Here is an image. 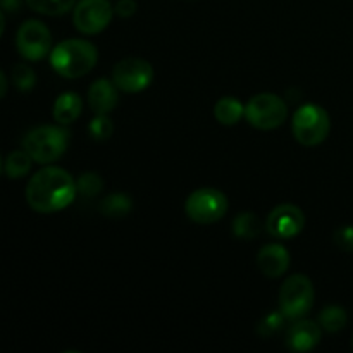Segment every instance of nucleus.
<instances>
[{"label":"nucleus","instance_id":"nucleus-1","mask_svg":"<svg viewBox=\"0 0 353 353\" xmlns=\"http://www.w3.org/2000/svg\"><path fill=\"white\" fill-rule=\"evenodd\" d=\"M78 195L76 179L71 172L57 165H47L31 176L26 186V202L40 214H52L65 209Z\"/></svg>","mask_w":353,"mask_h":353},{"label":"nucleus","instance_id":"nucleus-2","mask_svg":"<svg viewBox=\"0 0 353 353\" xmlns=\"http://www.w3.org/2000/svg\"><path fill=\"white\" fill-rule=\"evenodd\" d=\"M99 61L95 45L81 38H69L61 41L50 50V65L59 76L76 79L86 76Z\"/></svg>","mask_w":353,"mask_h":353},{"label":"nucleus","instance_id":"nucleus-3","mask_svg":"<svg viewBox=\"0 0 353 353\" xmlns=\"http://www.w3.org/2000/svg\"><path fill=\"white\" fill-rule=\"evenodd\" d=\"M69 145V131L61 126L33 128L23 138V148L38 164H52L65 154Z\"/></svg>","mask_w":353,"mask_h":353},{"label":"nucleus","instance_id":"nucleus-4","mask_svg":"<svg viewBox=\"0 0 353 353\" xmlns=\"http://www.w3.org/2000/svg\"><path fill=\"white\" fill-rule=\"evenodd\" d=\"M292 131L302 147H317L331 131L330 114L317 103H303L293 114Z\"/></svg>","mask_w":353,"mask_h":353},{"label":"nucleus","instance_id":"nucleus-5","mask_svg":"<svg viewBox=\"0 0 353 353\" xmlns=\"http://www.w3.org/2000/svg\"><path fill=\"white\" fill-rule=\"evenodd\" d=\"M316 300V290L305 274H293L283 283L279 290V310L288 321L305 317L312 310Z\"/></svg>","mask_w":353,"mask_h":353},{"label":"nucleus","instance_id":"nucleus-6","mask_svg":"<svg viewBox=\"0 0 353 353\" xmlns=\"http://www.w3.org/2000/svg\"><path fill=\"white\" fill-rule=\"evenodd\" d=\"M288 117V105L274 93H259L245 105V119L261 131H271L281 126Z\"/></svg>","mask_w":353,"mask_h":353},{"label":"nucleus","instance_id":"nucleus-7","mask_svg":"<svg viewBox=\"0 0 353 353\" xmlns=\"http://www.w3.org/2000/svg\"><path fill=\"white\" fill-rule=\"evenodd\" d=\"M230 209L228 196L221 190L199 188L190 193L185 202V212L190 221L196 224H214L223 219Z\"/></svg>","mask_w":353,"mask_h":353},{"label":"nucleus","instance_id":"nucleus-8","mask_svg":"<svg viewBox=\"0 0 353 353\" xmlns=\"http://www.w3.org/2000/svg\"><path fill=\"white\" fill-rule=\"evenodd\" d=\"M112 81L124 93H141L154 81V68L140 57H128L112 69Z\"/></svg>","mask_w":353,"mask_h":353},{"label":"nucleus","instance_id":"nucleus-9","mask_svg":"<svg viewBox=\"0 0 353 353\" xmlns=\"http://www.w3.org/2000/svg\"><path fill=\"white\" fill-rule=\"evenodd\" d=\"M16 47L26 61H40L52 50L50 30L38 19L26 21L17 30Z\"/></svg>","mask_w":353,"mask_h":353},{"label":"nucleus","instance_id":"nucleus-10","mask_svg":"<svg viewBox=\"0 0 353 353\" xmlns=\"http://www.w3.org/2000/svg\"><path fill=\"white\" fill-rule=\"evenodd\" d=\"M114 16L109 0H79L74 6L72 23L83 34H97L105 30Z\"/></svg>","mask_w":353,"mask_h":353},{"label":"nucleus","instance_id":"nucleus-11","mask_svg":"<svg viewBox=\"0 0 353 353\" xmlns=\"http://www.w3.org/2000/svg\"><path fill=\"white\" fill-rule=\"evenodd\" d=\"M303 228H305V214L293 203H281L274 207L265 219V230L278 240L296 236L302 233Z\"/></svg>","mask_w":353,"mask_h":353},{"label":"nucleus","instance_id":"nucleus-12","mask_svg":"<svg viewBox=\"0 0 353 353\" xmlns=\"http://www.w3.org/2000/svg\"><path fill=\"white\" fill-rule=\"evenodd\" d=\"M323 327L310 319H296L286 334V347L293 352H309L319 345Z\"/></svg>","mask_w":353,"mask_h":353},{"label":"nucleus","instance_id":"nucleus-13","mask_svg":"<svg viewBox=\"0 0 353 353\" xmlns=\"http://www.w3.org/2000/svg\"><path fill=\"white\" fill-rule=\"evenodd\" d=\"M257 268L268 278H279L290 268V252L281 243H269L257 255Z\"/></svg>","mask_w":353,"mask_h":353},{"label":"nucleus","instance_id":"nucleus-14","mask_svg":"<svg viewBox=\"0 0 353 353\" xmlns=\"http://www.w3.org/2000/svg\"><path fill=\"white\" fill-rule=\"evenodd\" d=\"M88 105L95 114H109L119 102V88L107 78H99L88 88Z\"/></svg>","mask_w":353,"mask_h":353},{"label":"nucleus","instance_id":"nucleus-15","mask_svg":"<svg viewBox=\"0 0 353 353\" xmlns=\"http://www.w3.org/2000/svg\"><path fill=\"white\" fill-rule=\"evenodd\" d=\"M54 119L62 126L72 124L83 112V100L78 93L65 92L55 99L54 103Z\"/></svg>","mask_w":353,"mask_h":353},{"label":"nucleus","instance_id":"nucleus-16","mask_svg":"<svg viewBox=\"0 0 353 353\" xmlns=\"http://www.w3.org/2000/svg\"><path fill=\"white\" fill-rule=\"evenodd\" d=\"M214 117L224 126H234L245 117V105L234 97H223L214 105Z\"/></svg>","mask_w":353,"mask_h":353},{"label":"nucleus","instance_id":"nucleus-17","mask_svg":"<svg viewBox=\"0 0 353 353\" xmlns=\"http://www.w3.org/2000/svg\"><path fill=\"white\" fill-rule=\"evenodd\" d=\"M133 209V200L126 193H112L99 203V212L109 219H123Z\"/></svg>","mask_w":353,"mask_h":353},{"label":"nucleus","instance_id":"nucleus-18","mask_svg":"<svg viewBox=\"0 0 353 353\" xmlns=\"http://www.w3.org/2000/svg\"><path fill=\"white\" fill-rule=\"evenodd\" d=\"M234 236L241 240H255L262 231V223L254 212H240L231 223Z\"/></svg>","mask_w":353,"mask_h":353},{"label":"nucleus","instance_id":"nucleus-19","mask_svg":"<svg viewBox=\"0 0 353 353\" xmlns=\"http://www.w3.org/2000/svg\"><path fill=\"white\" fill-rule=\"evenodd\" d=\"M319 326L323 327L327 333H338V331L343 330L348 323L347 310L343 307L338 305H330L326 309L321 310L319 319H317Z\"/></svg>","mask_w":353,"mask_h":353},{"label":"nucleus","instance_id":"nucleus-20","mask_svg":"<svg viewBox=\"0 0 353 353\" xmlns=\"http://www.w3.org/2000/svg\"><path fill=\"white\" fill-rule=\"evenodd\" d=\"M33 162L34 161L31 159V155L23 148V150H16L12 152V154H9V157L6 159L3 169H6V174L9 176L10 179H19L30 172Z\"/></svg>","mask_w":353,"mask_h":353},{"label":"nucleus","instance_id":"nucleus-21","mask_svg":"<svg viewBox=\"0 0 353 353\" xmlns=\"http://www.w3.org/2000/svg\"><path fill=\"white\" fill-rule=\"evenodd\" d=\"M30 9L43 16H64L74 9L76 0H26Z\"/></svg>","mask_w":353,"mask_h":353},{"label":"nucleus","instance_id":"nucleus-22","mask_svg":"<svg viewBox=\"0 0 353 353\" xmlns=\"http://www.w3.org/2000/svg\"><path fill=\"white\" fill-rule=\"evenodd\" d=\"M76 188L78 193L85 199H93V196L100 195V192L103 190V179L99 172L86 171L76 179Z\"/></svg>","mask_w":353,"mask_h":353},{"label":"nucleus","instance_id":"nucleus-23","mask_svg":"<svg viewBox=\"0 0 353 353\" xmlns=\"http://www.w3.org/2000/svg\"><path fill=\"white\" fill-rule=\"evenodd\" d=\"M114 124L107 114H95L88 124V134L95 141H105L112 137Z\"/></svg>","mask_w":353,"mask_h":353},{"label":"nucleus","instance_id":"nucleus-24","mask_svg":"<svg viewBox=\"0 0 353 353\" xmlns=\"http://www.w3.org/2000/svg\"><path fill=\"white\" fill-rule=\"evenodd\" d=\"M12 81L19 92L28 93L34 88V85H37V74H34V71L31 65L21 62V64L14 65Z\"/></svg>","mask_w":353,"mask_h":353},{"label":"nucleus","instance_id":"nucleus-25","mask_svg":"<svg viewBox=\"0 0 353 353\" xmlns=\"http://www.w3.org/2000/svg\"><path fill=\"white\" fill-rule=\"evenodd\" d=\"M285 321L286 317L283 316L281 310L268 314V316L262 317V321L259 323V333H261L262 336H271V334L278 333V331L285 326Z\"/></svg>","mask_w":353,"mask_h":353},{"label":"nucleus","instance_id":"nucleus-26","mask_svg":"<svg viewBox=\"0 0 353 353\" xmlns=\"http://www.w3.org/2000/svg\"><path fill=\"white\" fill-rule=\"evenodd\" d=\"M333 241L340 250L353 252V226H341L334 231Z\"/></svg>","mask_w":353,"mask_h":353},{"label":"nucleus","instance_id":"nucleus-27","mask_svg":"<svg viewBox=\"0 0 353 353\" xmlns=\"http://www.w3.org/2000/svg\"><path fill=\"white\" fill-rule=\"evenodd\" d=\"M138 6L134 0H117L116 7H114V12L119 17H131L137 12Z\"/></svg>","mask_w":353,"mask_h":353},{"label":"nucleus","instance_id":"nucleus-28","mask_svg":"<svg viewBox=\"0 0 353 353\" xmlns=\"http://www.w3.org/2000/svg\"><path fill=\"white\" fill-rule=\"evenodd\" d=\"M0 7L6 9L7 12H16L21 7V0H0Z\"/></svg>","mask_w":353,"mask_h":353},{"label":"nucleus","instance_id":"nucleus-29","mask_svg":"<svg viewBox=\"0 0 353 353\" xmlns=\"http://www.w3.org/2000/svg\"><path fill=\"white\" fill-rule=\"evenodd\" d=\"M7 93V78L2 71H0V99H3Z\"/></svg>","mask_w":353,"mask_h":353},{"label":"nucleus","instance_id":"nucleus-30","mask_svg":"<svg viewBox=\"0 0 353 353\" xmlns=\"http://www.w3.org/2000/svg\"><path fill=\"white\" fill-rule=\"evenodd\" d=\"M3 30H6V17H3V10L0 7V37H2Z\"/></svg>","mask_w":353,"mask_h":353},{"label":"nucleus","instance_id":"nucleus-31","mask_svg":"<svg viewBox=\"0 0 353 353\" xmlns=\"http://www.w3.org/2000/svg\"><path fill=\"white\" fill-rule=\"evenodd\" d=\"M0 171H2V161H0Z\"/></svg>","mask_w":353,"mask_h":353},{"label":"nucleus","instance_id":"nucleus-32","mask_svg":"<svg viewBox=\"0 0 353 353\" xmlns=\"http://www.w3.org/2000/svg\"><path fill=\"white\" fill-rule=\"evenodd\" d=\"M352 347H353V341H352Z\"/></svg>","mask_w":353,"mask_h":353}]
</instances>
